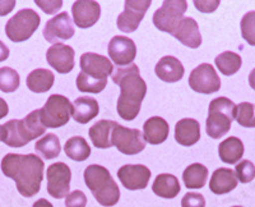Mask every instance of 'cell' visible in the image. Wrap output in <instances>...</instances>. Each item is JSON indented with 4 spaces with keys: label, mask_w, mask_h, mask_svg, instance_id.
<instances>
[{
    "label": "cell",
    "mask_w": 255,
    "mask_h": 207,
    "mask_svg": "<svg viewBox=\"0 0 255 207\" xmlns=\"http://www.w3.org/2000/svg\"><path fill=\"white\" fill-rule=\"evenodd\" d=\"M5 140L4 143L9 147H23L31 141L41 137L46 128L41 123L40 110L29 113L23 119L9 120L4 124Z\"/></svg>",
    "instance_id": "cell-5"
},
{
    "label": "cell",
    "mask_w": 255,
    "mask_h": 207,
    "mask_svg": "<svg viewBox=\"0 0 255 207\" xmlns=\"http://www.w3.org/2000/svg\"><path fill=\"white\" fill-rule=\"evenodd\" d=\"M113 146L124 155H136L145 147V140L139 129L127 128L122 124H116L111 133Z\"/></svg>",
    "instance_id": "cell-10"
},
{
    "label": "cell",
    "mask_w": 255,
    "mask_h": 207,
    "mask_svg": "<svg viewBox=\"0 0 255 207\" xmlns=\"http://www.w3.org/2000/svg\"><path fill=\"white\" fill-rule=\"evenodd\" d=\"M47 192L54 199H65L69 195L72 172L64 163H55L47 168Z\"/></svg>",
    "instance_id": "cell-13"
},
{
    "label": "cell",
    "mask_w": 255,
    "mask_h": 207,
    "mask_svg": "<svg viewBox=\"0 0 255 207\" xmlns=\"http://www.w3.org/2000/svg\"><path fill=\"white\" fill-rule=\"evenodd\" d=\"M235 173L241 183H250L255 179V165L250 160H243L236 165Z\"/></svg>",
    "instance_id": "cell-36"
},
{
    "label": "cell",
    "mask_w": 255,
    "mask_h": 207,
    "mask_svg": "<svg viewBox=\"0 0 255 207\" xmlns=\"http://www.w3.org/2000/svg\"><path fill=\"white\" fill-rule=\"evenodd\" d=\"M118 124L114 120H100L95 123L90 128V138L93 146L97 149H110L113 146L111 142V133Z\"/></svg>",
    "instance_id": "cell-25"
},
{
    "label": "cell",
    "mask_w": 255,
    "mask_h": 207,
    "mask_svg": "<svg viewBox=\"0 0 255 207\" xmlns=\"http://www.w3.org/2000/svg\"><path fill=\"white\" fill-rule=\"evenodd\" d=\"M188 3L185 0H165L153 14V24L162 32L174 33L184 19Z\"/></svg>",
    "instance_id": "cell-9"
},
{
    "label": "cell",
    "mask_w": 255,
    "mask_h": 207,
    "mask_svg": "<svg viewBox=\"0 0 255 207\" xmlns=\"http://www.w3.org/2000/svg\"><path fill=\"white\" fill-rule=\"evenodd\" d=\"M100 106L93 97L81 96L72 104V118L79 124H87L99 115Z\"/></svg>",
    "instance_id": "cell-21"
},
{
    "label": "cell",
    "mask_w": 255,
    "mask_h": 207,
    "mask_svg": "<svg viewBox=\"0 0 255 207\" xmlns=\"http://www.w3.org/2000/svg\"><path fill=\"white\" fill-rule=\"evenodd\" d=\"M8 111H9L8 104H6L5 100L0 97V119L5 118L6 115H8Z\"/></svg>",
    "instance_id": "cell-42"
},
{
    "label": "cell",
    "mask_w": 255,
    "mask_h": 207,
    "mask_svg": "<svg viewBox=\"0 0 255 207\" xmlns=\"http://www.w3.org/2000/svg\"><path fill=\"white\" fill-rule=\"evenodd\" d=\"M181 207H206V199L200 193L189 192L181 200Z\"/></svg>",
    "instance_id": "cell-37"
},
{
    "label": "cell",
    "mask_w": 255,
    "mask_h": 207,
    "mask_svg": "<svg viewBox=\"0 0 255 207\" xmlns=\"http://www.w3.org/2000/svg\"><path fill=\"white\" fill-rule=\"evenodd\" d=\"M170 127L168 123L161 117H152L145 120L143 126V136L149 145H161L168 138Z\"/></svg>",
    "instance_id": "cell-23"
},
{
    "label": "cell",
    "mask_w": 255,
    "mask_h": 207,
    "mask_svg": "<svg viewBox=\"0 0 255 207\" xmlns=\"http://www.w3.org/2000/svg\"><path fill=\"white\" fill-rule=\"evenodd\" d=\"M218 155L223 163L238 164V161L244 155V143L238 137H229L220 143L218 146Z\"/></svg>",
    "instance_id": "cell-28"
},
{
    "label": "cell",
    "mask_w": 255,
    "mask_h": 207,
    "mask_svg": "<svg viewBox=\"0 0 255 207\" xmlns=\"http://www.w3.org/2000/svg\"><path fill=\"white\" fill-rule=\"evenodd\" d=\"M207 179H208V169L203 164H191L183 173L184 184L189 190L203 188L207 183Z\"/></svg>",
    "instance_id": "cell-29"
},
{
    "label": "cell",
    "mask_w": 255,
    "mask_h": 207,
    "mask_svg": "<svg viewBox=\"0 0 255 207\" xmlns=\"http://www.w3.org/2000/svg\"><path fill=\"white\" fill-rule=\"evenodd\" d=\"M81 73L76 81L81 92L100 94L108 85V77L113 73V63L106 56L95 53H84L81 56Z\"/></svg>",
    "instance_id": "cell-3"
},
{
    "label": "cell",
    "mask_w": 255,
    "mask_h": 207,
    "mask_svg": "<svg viewBox=\"0 0 255 207\" xmlns=\"http://www.w3.org/2000/svg\"><path fill=\"white\" fill-rule=\"evenodd\" d=\"M151 4V0H127L124 12L116 19L118 28L127 33L136 31Z\"/></svg>",
    "instance_id": "cell-12"
},
{
    "label": "cell",
    "mask_w": 255,
    "mask_h": 207,
    "mask_svg": "<svg viewBox=\"0 0 255 207\" xmlns=\"http://www.w3.org/2000/svg\"><path fill=\"white\" fill-rule=\"evenodd\" d=\"M4 140H5V128L3 124V126H0V142H4Z\"/></svg>",
    "instance_id": "cell-46"
},
{
    "label": "cell",
    "mask_w": 255,
    "mask_h": 207,
    "mask_svg": "<svg viewBox=\"0 0 255 207\" xmlns=\"http://www.w3.org/2000/svg\"><path fill=\"white\" fill-rule=\"evenodd\" d=\"M64 151L68 158L76 161H84L90 158L91 149L88 146L87 141L81 136L72 137L65 142Z\"/></svg>",
    "instance_id": "cell-31"
},
{
    "label": "cell",
    "mask_w": 255,
    "mask_h": 207,
    "mask_svg": "<svg viewBox=\"0 0 255 207\" xmlns=\"http://www.w3.org/2000/svg\"><path fill=\"white\" fill-rule=\"evenodd\" d=\"M180 183L179 179L172 174H159L157 175L156 179L152 186V191L154 195H157L161 199L171 200L175 199L180 193Z\"/></svg>",
    "instance_id": "cell-26"
},
{
    "label": "cell",
    "mask_w": 255,
    "mask_h": 207,
    "mask_svg": "<svg viewBox=\"0 0 255 207\" xmlns=\"http://www.w3.org/2000/svg\"><path fill=\"white\" fill-rule=\"evenodd\" d=\"M232 207H243V206H232Z\"/></svg>",
    "instance_id": "cell-47"
},
{
    "label": "cell",
    "mask_w": 255,
    "mask_h": 207,
    "mask_svg": "<svg viewBox=\"0 0 255 207\" xmlns=\"http://www.w3.org/2000/svg\"><path fill=\"white\" fill-rule=\"evenodd\" d=\"M40 20V15L33 9H22L6 22V36L13 42H23L36 32Z\"/></svg>",
    "instance_id": "cell-7"
},
{
    "label": "cell",
    "mask_w": 255,
    "mask_h": 207,
    "mask_svg": "<svg viewBox=\"0 0 255 207\" xmlns=\"http://www.w3.org/2000/svg\"><path fill=\"white\" fill-rule=\"evenodd\" d=\"M40 110L41 123L45 128H60L70 119L72 102L63 95H51Z\"/></svg>",
    "instance_id": "cell-8"
},
{
    "label": "cell",
    "mask_w": 255,
    "mask_h": 207,
    "mask_svg": "<svg viewBox=\"0 0 255 207\" xmlns=\"http://www.w3.org/2000/svg\"><path fill=\"white\" fill-rule=\"evenodd\" d=\"M241 35L250 46H255V10L248 12L241 19Z\"/></svg>",
    "instance_id": "cell-35"
},
{
    "label": "cell",
    "mask_w": 255,
    "mask_h": 207,
    "mask_svg": "<svg viewBox=\"0 0 255 207\" xmlns=\"http://www.w3.org/2000/svg\"><path fill=\"white\" fill-rule=\"evenodd\" d=\"M8 56H9L8 46H6L4 42H1V41H0V61L6 60V59H8Z\"/></svg>",
    "instance_id": "cell-43"
},
{
    "label": "cell",
    "mask_w": 255,
    "mask_h": 207,
    "mask_svg": "<svg viewBox=\"0 0 255 207\" xmlns=\"http://www.w3.org/2000/svg\"><path fill=\"white\" fill-rule=\"evenodd\" d=\"M118 178L127 190H144L151 179V170L140 164H136V165L128 164L118 170Z\"/></svg>",
    "instance_id": "cell-16"
},
{
    "label": "cell",
    "mask_w": 255,
    "mask_h": 207,
    "mask_svg": "<svg viewBox=\"0 0 255 207\" xmlns=\"http://www.w3.org/2000/svg\"><path fill=\"white\" fill-rule=\"evenodd\" d=\"M154 72L161 81L167 82V83H175V82H179L183 78L185 69H184L183 63L179 59L167 55L159 59L156 67H154Z\"/></svg>",
    "instance_id": "cell-20"
},
{
    "label": "cell",
    "mask_w": 255,
    "mask_h": 207,
    "mask_svg": "<svg viewBox=\"0 0 255 207\" xmlns=\"http://www.w3.org/2000/svg\"><path fill=\"white\" fill-rule=\"evenodd\" d=\"M194 5L200 12L209 13L217 9V6L220 5V1L218 0H216V1H198V0H195Z\"/></svg>",
    "instance_id": "cell-40"
},
{
    "label": "cell",
    "mask_w": 255,
    "mask_h": 207,
    "mask_svg": "<svg viewBox=\"0 0 255 207\" xmlns=\"http://www.w3.org/2000/svg\"><path fill=\"white\" fill-rule=\"evenodd\" d=\"M46 59L50 67L60 74H67L74 68V50L72 46L55 44L46 51Z\"/></svg>",
    "instance_id": "cell-18"
},
{
    "label": "cell",
    "mask_w": 255,
    "mask_h": 207,
    "mask_svg": "<svg viewBox=\"0 0 255 207\" xmlns=\"http://www.w3.org/2000/svg\"><path fill=\"white\" fill-rule=\"evenodd\" d=\"M236 122L245 128H255V105L252 102H241L236 109Z\"/></svg>",
    "instance_id": "cell-34"
},
{
    "label": "cell",
    "mask_w": 255,
    "mask_h": 207,
    "mask_svg": "<svg viewBox=\"0 0 255 207\" xmlns=\"http://www.w3.org/2000/svg\"><path fill=\"white\" fill-rule=\"evenodd\" d=\"M35 3L37 4V5L40 6L45 13H47V14H55L58 10H60L61 6H63V1H60V0H59V1H56V0H54V1H42V0H36Z\"/></svg>",
    "instance_id": "cell-39"
},
{
    "label": "cell",
    "mask_w": 255,
    "mask_h": 207,
    "mask_svg": "<svg viewBox=\"0 0 255 207\" xmlns=\"http://www.w3.org/2000/svg\"><path fill=\"white\" fill-rule=\"evenodd\" d=\"M84 183L101 206L113 207L120 200V190L110 172L101 165L92 164L84 170Z\"/></svg>",
    "instance_id": "cell-4"
},
{
    "label": "cell",
    "mask_w": 255,
    "mask_h": 207,
    "mask_svg": "<svg viewBox=\"0 0 255 207\" xmlns=\"http://www.w3.org/2000/svg\"><path fill=\"white\" fill-rule=\"evenodd\" d=\"M14 5H15L14 0H10V1L3 0V1H0V17H1V15L9 14V13L13 10Z\"/></svg>",
    "instance_id": "cell-41"
},
{
    "label": "cell",
    "mask_w": 255,
    "mask_h": 207,
    "mask_svg": "<svg viewBox=\"0 0 255 207\" xmlns=\"http://www.w3.org/2000/svg\"><path fill=\"white\" fill-rule=\"evenodd\" d=\"M73 19L79 28H90L97 23L101 15V6L92 0H78L72 6Z\"/></svg>",
    "instance_id": "cell-17"
},
{
    "label": "cell",
    "mask_w": 255,
    "mask_h": 207,
    "mask_svg": "<svg viewBox=\"0 0 255 207\" xmlns=\"http://www.w3.org/2000/svg\"><path fill=\"white\" fill-rule=\"evenodd\" d=\"M87 205V197L82 191H74L70 192L65 197V207H86Z\"/></svg>",
    "instance_id": "cell-38"
},
{
    "label": "cell",
    "mask_w": 255,
    "mask_h": 207,
    "mask_svg": "<svg viewBox=\"0 0 255 207\" xmlns=\"http://www.w3.org/2000/svg\"><path fill=\"white\" fill-rule=\"evenodd\" d=\"M19 74L15 69L9 67L0 68V91L5 94L14 92L19 87Z\"/></svg>",
    "instance_id": "cell-33"
},
{
    "label": "cell",
    "mask_w": 255,
    "mask_h": 207,
    "mask_svg": "<svg viewBox=\"0 0 255 207\" xmlns=\"http://www.w3.org/2000/svg\"><path fill=\"white\" fill-rule=\"evenodd\" d=\"M113 81L120 87V96L116 104L118 114L128 122L134 120L139 114L147 94V85L140 77L139 68L135 64L118 67L113 73Z\"/></svg>",
    "instance_id": "cell-2"
},
{
    "label": "cell",
    "mask_w": 255,
    "mask_h": 207,
    "mask_svg": "<svg viewBox=\"0 0 255 207\" xmlns=\"http://www.w3.org/2000/svg\"><path fill=\"white\" fill-rule=\"evenodd\" d=\"M45 40L50 44H58L59 41L69 40L74 36V26L67 12L56 14L46 22L42 31Z\"/></svg>",
    "instance_id": "cell-14"
},
{
    "label": "cell",
    "mask_w": 255,
    "mask_h": 207,
    "mask_svg": "<svg viewBox=\"0 0 255 207\" xmlns=\"http://www.w3.org/2000/svg\"><path fill=\"white\" fill-rule=\"evenodd\" d=\"M249 85L253 90H255V68L250 72L249 74Z\"/></svg>",
    "instance_id": "cell-45"
},
{
    "label": "cell",
    "mask_w": 255,
    "mask_h": 207,
    "mask_svg": "<svg viewBox=\"0 0 255 207\" xmlns=\"http://www.w3.org/2000/svg\"><path fill=\"white\" fill-rule=\"evenodd\" d=\"M32 207H54V206H52V205L50 204L47 200L41 199V200H38V201H36Z\"/></svg>",
    "instance_id": "cell-44"
},
{
    "label": "cell",
    "mask_w": 255,
    "mask_h": 207,
    "mask_svg": "<svg viewBox=\"0 0 255 207\" xmlns=\"http://www.w3.org/2000/svg\"><path fill=\"white\" fill-rule=\"evenodd\" d=\"M216 67L223 76H234L238 73L243 64V59L234 51H223L215 59Z\"/></svg>",
    "instance_id": "cell-30"
},
{
    "label": "cell",
    "mask_w": 255,
    "mask_h": 207,
    "mask_svg": "<svg viewBox=\"0 0 255 207\" xmlns=\"http://www.w3.org/2000/svg\"><path fill=\"white\" fill-rule=\"evenodd\" d=\"M109 56L118 67L133 64L136 56L135 42L127 36H114L109 42Z\"/></svg>",
    "instance_id": "cell-15"
},
{
    "label": "cell",
    "mask_w": 255,
    "mask_h": 207,
    "mask_svg": "<svg viewBox=\"0 0 255 207\" xmlns=\"http://www.w3.org/2000/svg\"><path fill=\"white\" fill-rule=\"evenodd\" d=\"M238 177L232 169L220 168L215 170L209 181V190L215 195H225L238 187Z\"/></svg>",
    "instance_id": "cell-24"
},
{
    "label": "cell",
    "mask_w": 255,
    "mask_h": 207,
    "mask_svg": "<svg viewBox=\"0 0 255 207\" xmlns=\"http://www.w3.org/2000/svg\"><path fill=\"white\" fill-rule=\"evenodd\" d=\"M35 150L44 159L52 160V159L58 158L59 154H60V140L55 134L47 133L36 142Z\"/></svg>",
    "instance_id": "cell-32"
},
{
    "label": "cell",
    "mask_w": 255,
    "mask_h": 207,
    "mask_svg": "<svg viewBox=\"0 0 255 207\" xmlns=\"http://www.w3.org/2000/svg\"><path fill=\"white\" fill-rule=\"evenodd\" d=\"M44 169V161L33 154H8L1 160V172L15 182L18 192L23 197H33L40 192Z\"/></svg>",
    "instance_id": "cell-1"
},
{
    "label": "cell",
    "mask_w": 255,
    "mask_h": 207,
    "mask_svg": "<svg viewBox=\"0 0 255 207\" xmlns=\"http://www.w3.org/2000/svg\"><path fill=\"white\" fill-rule=\"evenodd\" d=\"M54 81H55V76H54L51 70L38 68V69L32 70L31 73L28 74V77H27L26 82L27 87L32 92L44 94V92H46V91H49L52 87Z\"/></svg>",
    "instance_id": "cell-27"
},
{
    "label": "cell",
    "mask_w": 255,
    "mask_h": 207,
    "mask_svg": "<svg viewBox=\"0 0 255 207\" xmlns=\"http://www.w3.org/2000/svg\"><path fill=\"white\" fill-rule=\"evenodd\" d=\"M189 86L199 94H215L221 88V79L211 64L203 63L191 70L189 76Z\"/></svg>",
    "instance_id": "cell-11"
},
{
    "label": "cell",
    "mask_w": 255,
    "mask_h": 207,
    "mask_svg": "<svg viewBox=\"0 0 255 207\" xmlns=\"http://www.w3.org/2000/svg\"><path fill=\"white\" fill-rule=\"evenodd\" d=\"M172 36L190 49H197L202 45V35H200L199 26H198L197 20L191 17H184V19L180 22L179 27L172 33Z\"/></svg>",
    "instance_id": "cell-19"
},
{
    "label": "cell",
    "mask_w": 255,
    "mask_h": 207,
    "mask_svg": "<svg viewBox=\"0 0 255 207\" xmlns=\"http://www.w3.org/2000/svg\"><path fill=\"white\" fill-rule=\"evenodd\" d=\"M200 138V124L198 120L185 118L176 123L175 140L181 146H193Z\"/></svg>",
    "instance_id": "cell-22"
},
{
    "label": "cell",
    "mask_w": 255,
    "mask_h": 207,
    "mask_svg": "<svg viewBox=\"0 0 255 207\" xmlns=\"http://www.w3.org/2000/svg\"><path fill=\"white\" fill-rule=\"evenodd\" d=\"M236 109L238 105L227 97H217L212 100L206 122V131L209 137L218 140L231 129L232 122L236 118Z\"/></svg>",
    "instance_id": "cell-6"
}]
</instances>
